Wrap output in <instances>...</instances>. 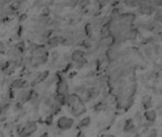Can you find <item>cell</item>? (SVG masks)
<instances>
[{
	"label": "cell",
	"instance_id": "1",
	"mask_svg": "<svg viewBox=\"0 0 162 137\" xmlns=\"http://www.w3.org/2000/svg\"><path fill=\"white\" fill-rule=\"evenodd\" d=\"M38 129V126L34 121H28L21 129H18V134L20 137H29Z\"/></svg>",
	"mask_w": 162,
	"mask_h": 137
},
{
	"label": "cell",
	"instance_id": "2",
	"mask_svg": "<svg viewBox=\"0 0 162 137\" xmlns=\"http://www.w3.org/2000/svg\"><path fill=\"white\" fill-rule=\"evenodd\" d=\"M74 125V119L68 116H61L57 120V128L59 130H68Z\"/></svg>",
	"mask_w": 162,
	"mask_h": 137
},
{
	"label": "cell",
	"instance_id": "3",
	"mask_svg": "<svg viewBox=\"0 0 162 137\" xmlns=\"http://www.w3.org/2000/svg\"><path fill=\"white\" fill-rule=\"evenodd\" d=\"M68 84L63 77L58 76V81L56 82V94L68 95Z\"/></svg>",
	"mask_w": 162,
	"mask_h": 137
},
{
	"label": "cell",
	"instance_id": "4",
	"mask_svg": "<svg viewBox=\"0 0 162 137\" xmlns=\"http://www.w3.org/2000/svg\"><path fill=\"white\" fill-rule=\"evenodd\" d=\"M82 101L81 97L77 93H70L67 95V106H68L70 109L75 107L77 104Z\"/></svg>",
	"mask_w": 162,
	"mask_h": 137
},
{
	"label": "cell",
	"instance_id": "5",
	"mask_svg": "<svg viewBox=\"0 0 162 137\" xmlns=\"http://www.w3.org/2000/svg\"><path fill=\"white\" fill-rule=\"evenodd\" d=\"M86 111V108L84 106V103L83 101H81L79 104H77L75 107L71 108V113L75 116V117H79L82 114H84Z\"/></svg>",
	"mask_w": 162,
	"mask_h": 137
},
{
	"label": "cell",
	"instance_id": "6",
	"mask_svg": "<svg viewBox=\"0 0 162 137\" xmlns=\"http://www.w3.org/2000/svg\"><path fill=\"white\" fill-rule=\"evenodd\" d=\"M11 85H12V89H13V90H16V89L21 90V89L26 88L28 86V83L22 78H16L12 82Z\"/></svg>",
	"mask_w": 162,
	"mask_h": 137
},
{
	"label": "cell",
	"instance_id": "7",
	"mask_svg": "<svg viewBox=\"0 0 162 137\" xmlns=\"http://www.w3.org/2000/svg\"><path fill=\"white\" fill-rule=\"evenodd\" d=\"M141 104L144 107V109H146L147 111L150 110L153 107V101H152V96L149 94L144 95L141 98Z\"/></svg>",
	"mask_w": 162,
	"mask_h": 137
},
{
	"label": "cell",
	"instance_id": "8",
	"mask_svg": "<svg viewBox=\"0 0 162 137\" xmlns=\"http://www.w3.org/2000/svg\"><path fill=\"white\" fill-rule=\"evenodd\" d=\"M156 112L154 111V110H148V111H146L145 112H144V117H145V119L148 121V122H150V123H153V122H154L155 121V119H156Z\"/></svg>",
	"mask_w": 162,
	"mask_h": 137
},
{
	"label": "cell",
	"instance_id": "9",
	"mask_svg": "<svg viewBox=\"0 0 162 137\" xmlns=\"http://www.w3.org/2000/svg\"><path fill=\"white\" fill-rule=\"evenodd\" d=\"M58 45H60L58 36H51L50 38L48 39L47 44H46V46H47L48 48H49V49H54V48H56Z\"/></svg>",
	"mask_w": 162,
	"mask_h": 137
},
{
	"label": "cell",
	"instance_id": "10",
	"mask_svg": "<svg viewBox=\"0 0 162 137\" xmlns=\"http://www.w3.org/2000/svg\"><path fill=\"white\" fill-rule=\"evenodd\" d=\"M123 130L125 132H132V130H135V124L133 119H128L125 121L123 126Z\"/></svg>",
	"mask_w": 162,
	"mask_h": 137
},
{
	"label": "cell",
	"instance_id": "11",
	"mask_svg": "<svg viewBox=\"0 0 162 137\" xmlns=\"http://www.w3.org/2000/svg\"><path fill=\"white\" fill-rule=\"evenodd\" d=\"M90 123H91V119H90L89 116L84 117V118L79 122V124H78V126H77V129H84V128L88 127V126L90 125Z\"/></svg>",
	"mask_w": 162,
	"mask_h": 137
},
{
	"label": "cell",
	"instance_id": "12",
	"mask_svg": "<svg viewBox=\"0 0 162 137\" xmlns=\"http://www.w3.org/2000/svg\"><path fill=\"white\" fill-rule=\"evenodd\" d=\"M49 76V72L48 71H45V72H42L36 78V82L37 83H40V82H43L45 80H47Z\"/></svg>",
	"mask_w": 162,
	"mask_h": 137
},
{
	"label": "cell",
	"instance_id": "13",
	"mask_svg": "<svg viewBox=\"0 0 162 137\" xmlns=\"http://www.w3.org/2000/svg\"><path fill=\"white\" fill-rule=\"evenodd\" d=\"M38 98H39V94H38V92H37V91H35V90H31V91H30V95H29V100H28V101L31 103V104H34V103H36V102H37Z\"/></svg>",
	"mask_w": 162,
	"mask_h": 137
},
{
	"label": "cell",
	"instance_id": "14",
	"mask_svg": "<svg viewBox=\"0 0 162 137\" xmlns=\"http://www.w3.org/2000/svg\"><path fill=\"white\" fill-rule=\"evenodd\" d=\"M93 30H94V28H93V25L90 24V23H87L84 27V32L86 34V36L88 37H91L93 36Z\"/></svg>",
	"mask_w": 162,
	"mask_h": 137
},
{
	"label": "cell",
	"instance_id": "15",
	"mask_svg": "<svg viewBox=\"0 0 162 137\" xmlns=\"http://www.w3.org/2000/svg\"><path fill=\"white\" fill-rule=\"evenodd\" d=\"M26 43L24 42V41H19L16 45H15V49L20 52V53H22V52H25V50H26Z\"/></svg>",
	"mask_w": 162,
	"mask_h": 137
},
{
	"label": "cell",
	"instance_id": "16",
	"mask_svg": "<svg viewBox=\"0 0 162 137\" xmlns=\"http://www.w3.org/2000/svg\"><path fill=\"white\" fill-rule=\"evenodd\" d=\"M53 118H54V115L53 114H48V115H47L46 116V118H45V123H46V125H48V126H51L52 124H53Z\"/></svg>",
	"mask_w": 162,
	"mask_h": 137
},
{
	"label": "cell",
	"instance_id": "17",
	"mask_svg": "<svg viewBox=\"0 0 162 137\" xmlns=\"http://www.w3.org/2000/svg\"><path fill=\"white\" fill-rule=\"evenodd\" d=\"M50 13H51L50 9L48 8V7H46V8H44V9L42 10V16L45 17V18H47V17H48V16L50 15Z\"/></svg>",
	"mask_w": 162,
	"mask_h": 137
},
{
	"label": "cell",
	"instance_id": "18",
	"mask_svg": "<svg viewBox=\"0 0 162 137\" xmlns=\"http://www.w3.org/2000/svg\"><path fill=\"white\" fill-rule=\"evenodd\" d=\"M156 136H157V130L155 129H152L148 131L147 137H156Z\"/></svg>",
	"mask_w": 162,
	"mask_h": 137
},
{
	"label": "cell",
	"instance_id": "19",
	"mask_svg": "<svg viewBox=\"0 0 162 137\" xmlns=\"http://www.w3.org/2000/svg\"><path fill=\"white\" fill-rule=\"evenodd\" d=\"M142 118H143V116L141 115V113L137 112V113H136V115H135V118H134V119L137 121V123L140 124V123H142Z\"/></svg>",
	"mask_w": 162,
	"mask_h": 137
},
{
	"label": "cell",
	"instance_id": "20",
	"mask_svg": "<svg viewBox=\"0 0 162 137\" xmlns=\"http://www.w3.org/2000/svg\"><path fill=\"white\" fill-rule=\"evenodd\" d=\"M50 56H51V60H52L53 62H56V61L59 59V53H58V52H56V51H55V52H52Z\"/></svg>",
	"mask_w": 162,
	"mask_h": 137
},
{
	"label": "cell",
	"instance_id": "21",
	"mask_svg": "<svg viewBox=\"0 0 162 137\" xmlns=\"http://www.w3.org/2000/svg\"><path fill=\"white\" fill-rule=\"evenodd\" d=\"M7 51V48H6V45L2 42V41H0V54H2V53H5Z\"/></svg>",
	"mask_w": 162,
	"mask_h": 137
},
{
	"label": "cell",
	"instance_id": "22",
	"mask_svg": "<svg viewBox=\"0 0 162 137\" xmlns=\"http://www.w3.org/2000/svg\"><path fill=\"white\" fill-rule=\"evenodd\" d=\"M8 94H9L10 99H13V98H14V96H15V90H14L13 89H11Z\"/></svg>",
	"mask_w": 162,
	"mask_h": 137
},
{
	"label": "cell",
	"instance_id": "23",
	"mask_svg": "<svg viewBox=\"0 0 162 137\" xmlns=\"http://www.w3.org/2000/svg\"><path fill=\"white\" fill-rule=\"evenodd\" d=\"M26 18H27V14H21V15H20V17H19V22L24 21Z\"/></svg>",
	"mask_w": 162,
	"mask_h": 137
},
{
	"label": "cell",
	"instance_id": "24",
	"mask_svg": "<svg viewBox=\"0 0 162 137\" xmlns=\"http://www.w3.org/2000/svg\"><path fill=\"white\" fill-rule=\"evenodd\" d=\"M76 137H86V136H85V134L83 131H79L78 134L76 135Z\"/></svg>",
	"mask_w": 162,
	"mask_h": 137
},
{
	"label": "cell",
	"instance_id": "25",
	"mask_svg": "<svg viewBox=\"0 0 162 137\" xmlns=\"http://www.w3.org/2000/svg\"><path fill=\"white\" fill-rule=\"evenodd\" d=\"M101 137H115V135H113V134H103Z\"/></svg>",
	"mask_w": 162,
	"mask_h": 137
},
{
	"label": "cell",
	"instance_id": "26",
	"mask_svg": "<svg viewBox=\"0 0 162 137\" xmlns=\"http://www.w3.org/2000/svg\"><path fill=\"white\" fill-rule=\"evenodd\" d=\"M39 137H49V136H48V132H45V133L41 134Z\"/></svg>",
	"mask_w": 162,
	"mask_h": 137
},
{
	"label": "cell",
	"instance_id": "27",
	"mask_svg": "<svg viewBox=\"0 0 162 137\" xmlns=\"http://www.w3.org/2000/svg\"><path fill=\"white\" fill-rule=\"evenodd\" d=\"M0 137H5V134L2 130H0Z\"/></svg>",
	"mask_w": 162,
	"mask_h": 137
}]
</instances>
